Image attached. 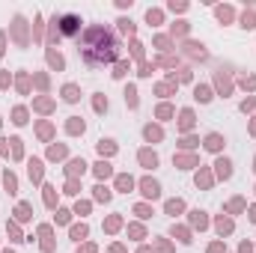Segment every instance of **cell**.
<instances>
[{
    "label": "cell",
    "instance_id": "6da1fadb",
    "mask_svg": "<svg viewBox=\"0 0 256 253\" xmlns=\"http://www.w3.org/2000/svg\"><path fill=\"white\" fill-rule=\"evenodd\" d=\"M80 57L86 60L90 66H104V63H114L116 54H120V42H116V33L110 27H102V24H90L80 39Z\"/></svg>",
    "mask_w": 256,
    "mask_h": 253
},
{
    "label": "cell",
    "instance_id": "7a4b0ae2",
    "mask_svg": "<svg viewBox=\"0 0 256 253\" xmlns=\"http://www.w3.org/2000/svg\"><path fill=\"white\" fill-rule=\"evenodd\" d=\"M78 30H80V18H74V15H66L63 24H60V33H66V36H68V33H78Z\"/></svg>",
    "mask_w": 256,
    "mask_h": 253
}]
</instances>
